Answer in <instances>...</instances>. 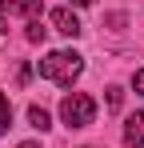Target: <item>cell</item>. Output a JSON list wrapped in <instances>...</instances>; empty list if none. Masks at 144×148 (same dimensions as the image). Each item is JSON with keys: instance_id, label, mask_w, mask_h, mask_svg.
<instances>
[{"instance_id": "1", "label": "cell", "mask_w": 144, "mask_h": 148, "mask_svg": "<svg viewBox=\"0 0 144 148\" xmlns=\"http://www.w3.org/2000/svg\"><path fill=\"white\" fill-rule=\"evenodd\" d=\"M84 72V56H76V52H48L44 60H40V76L52 80V84H72L76 76Z\"/></svg>"}, {"instance_id": "2", "label": "cell", "mask_w": 144, "mask_h": 148, "mask_svg": "<svg viewBox=\"0 0 144 148\" xmlns=\"http://www.w3.org/2000/svg\"><path fill=\"white\" fill-rule=\"evenodd\" d=\"M60 120L68 124V128H88L96 120V100L88 92H68V96L60 100Z\"/></svg>"}, {"instance_id": "3", "label": "cell", "mask_w": 144, "mask_h": 148, "mask_svg": "<svg viewBox=\"0 0 144 148\" xmlns=\"http://www.w3.org/2000/svg\"><path fill=\"white\" fill-rule=\"evenodd\" d=\"M52 24H56V32H64V36H80L84 32L72 8H52Z\"/></svg>"}, {"instance_id": "4", "label": "cell", "mask_w": 144, "mask_h": 148, "mask_svg": "<svg viewBox=\"0 0 144 148\" xmlns=\"http://www.w3.org/2000/svg\"><path fill=\"white\" fill-rule=\"evenodd\" d=\"M124 144L128 148H144V112L128 116V124H124Z\"/></svg>"}, {"instance_id": "5", "label": "cell", "mask_w": 144, "mask_h": 148, "mask_svg": "<svg viewBox=\"0 0 144 148\" xmlns=\"http://www.w3.org/2000/svg\"><path fill=\"white\" fill-rule=\"evenodd\" d=\"M0 12H8V16H36L40 0H0Z\"/></svg>"}, {"instance_id": "6", "label": "cell", "mask_w": 144, "mask_h": 148, "mask_svg": "<svg viewBox=\"0 0 144 148\" xmlns=\"http://www.w3.org/2000/svg\"><path fill=\"white\" fill-rule=\"evenodd\" d=\"M28 124L44 132V128H52V116H48V112H44V108H40V104H32V108H28Z\"/></svg>"}, {"instance_id": "7", "label": "cell", "mask_w": 144, "mask_h": 148, "mask_svg": "<svg viewBox=\"0 0 144 148\" xmlns=\"http://www.w3.org/2000/svg\"><path fill=\"white\" fill-rule=\"evenodd\" d=\"M8 124H12V104H8V96L0 92V136L8 132Z\"/></svg>"}, {"instance_id": "8", "label": "cell", "mask_w": 144, "mask_h": 148, "mask_svg": "<svg viewBox=\"0 0 144 148\" xmlns=\"http://www.w3.org/2000/svg\"><path fill=\"white\" fill-rule=\"evenodd\" d=\"M44 32H48V28L40 24V20H32V24H28V40H32V44H40V40H44Z\"/></svg>"}, {"instance_id": "9", "label": "cell", "mask_w": 144, "mask_h": 148, "mask_svg": "<svg viewBox=\"0 0 144 148\" xmlns=\"http://www.w3.org/2000/svg\"><path fill=\"white\" fill-rule=\"evenodd\" d=\"M120 100H124V92H120V88H108V104H112V108H120Z\"/></svg>"}, {"instance_id": "10", "label": "cell", "mask_w": 144, "mask_h": 148, "mask_svg": "<svg viewBox=\"0 0 144 148\" xmlns=\"http://www.w3.org/2000/svg\"><path fill=\"white\" fill-rule=\"evenodd\" d=\"M132 88H136V92H140V96H144V68H140V72H136V76H132Z\"/></svg>"}, {"instance_id": "11", "label": "cell", "mask_w": 144, "mask_h": 148, "mask_svg": "<svg viewBox=\"0 0 144 148\" xmlns=\"http://www.w3.org/2000/svg\"><path fill=\"white\" fill-rule=\"evenodd\" d=\"M16 148H40V144H32V140H24V144H16Z\"/></svg>"}, {"instance_id": "12", "label": "cell", "mask_w": 144, "mask_h": 148, "mask_svg": "<svg viewBox=\"0 0 144 148\" xmlns=\"http://www.w3.org/2000/svg\"><path fill=\"white\" fill-rule=\"evenodd\" d=\"M72 4H80V8H84V4H92V0H72Z\"/></svg>"}, {"instance_id": "13", "label": "cell", "mask_w": 144, "mask_h": 148, "mask_svg": "<svg viewBox=\"0 0 144 148\" xmlns=\"http://www.w3.org/2000/svg\"><path fill=\"white\" fill-rule=\"evenodd\" d=\"M0 36H4V20H0Z\"/></svg>"}]
</instances>
